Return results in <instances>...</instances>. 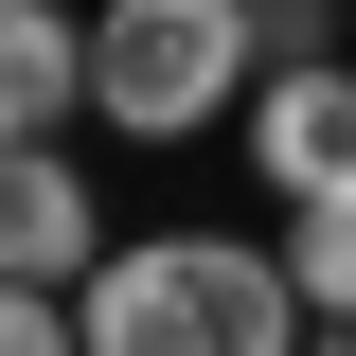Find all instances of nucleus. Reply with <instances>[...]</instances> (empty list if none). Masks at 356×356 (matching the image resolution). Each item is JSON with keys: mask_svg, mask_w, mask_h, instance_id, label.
<instances>
[{"mask_svg": "<svg viewBox=\"0 0 356 356\" xmlns=\"http://www.w3.org/2000/svg\"><path fill=\"white\" fill-rule=\"evenodd\" d=\"M250 18H267V0H250Z\"/></svg>", "mask_w": 356, "mask_h": 356, "instance_id": "6e6552de", "label": "nucleus"}, {"mask_svg": "<svg viewBox=\"0 0 356 356\" xmlns=\"http://www.w3.org/2000/svg\"><path fill=\"white\" fill-rule=\"evenodd\" d=\"M89 125V18L72 0H0V143Z\"/></svg>", "mask_w": 356, "mask_h": 356, "instance_id": "39448f33", "label": "nucleus"}, {"mask_svg": "<svg viewBox=\"0 0 356 356\" xmlns=\"http://www.w3.org/2000/svg\"><path fill=\"white\" fill-rule=\"evenodd\" d=\"M0 356H89V339H72V303H54V285H0Z\"/></svg>", "mask_w": 356, "mask_h": 356, "instance_id": "0eeeda50", "label": "nucleus"}, {"mask_svg": "<svg viewBox=\"0 0 356 356\" xmlns=\"http://www.w3.org/2000/svg\"><path fill=\"white\" fill-rule=\"evenodd\" d=\"M89 356H303V285L250 232H107V267L72 285Z\"/></svg>", "mask_w": 356, "mask_h": 356, "instance_id": "f257e3e1", "label": "nucleus"}, {"mask_svg": "<svg viewBox=\"0 0 356 356\" xmlns=\"http://www.w3.org/2000/svg\"><path fill=\"white\" fill-rule=\"evenodd\" d=\"M285 285H303V321H321V339H356V196L285 214Z\"/></svg>", "mask_w": 356, "mask_h": 356, "instance_id": "423d86ee", "label": "nucleus"}, {"mask_svg": "<svg viewBox=\"0 0 356 356\" xmlns=\"http://www.w3.org/2000/svg\"><path fill=\"white\" fill-rule=\"evenodd\" d=\"M339 356H356V339H339Z\"/></svg>", "mask_w": 356, "mask_h": 356, "instance_id": "1a4fd4ad", "label": "nucleus"}, {"mask_svg": "<svg viewBox=\"0 0 356 356\" xmlns=\"http://www.w3.org/2000/svg\"><path fill=\"white\" fill-rule=\"evenodd\" d=\"M250 72H267L250 0H107V18H89V107H107V143H196V125H232Z\"/></svg>", "mask_w": 356, "mask_h": 356, "instance_id": "f03ea898", "label": "nucleus"}, {"mask_svg": "<svg viewBox=\"0 0 356 356\" xmlns=\"http://www.w3.org/2000/svg\"><path fill=\"white\" fill-rule=\"evenodd\" d=\"M250 178L285 214L356 196V54H303V72H250Z\"/></svg>", "mask_w": 356, "mask_h": 356, "instance_id": "7ed1b4c3", "label": "nucleus"}, {"mask_svg": "<svg viewBox=\"0 0 356 356\" xmlns=\"http://www.w3.org/2000/svg\"><path fill=\"white\" fill-rule=\"evenodd\" d=\"M89 267H107V214H89L72 143H0V285H54L72 303Z\"/></svg>", "mask_w": 356, "mask_h": 356, "instance_id": "20e7f679", "label": "nucleus"}]
</instances>
